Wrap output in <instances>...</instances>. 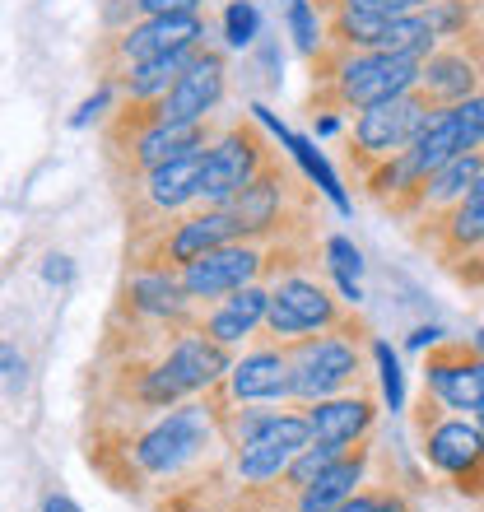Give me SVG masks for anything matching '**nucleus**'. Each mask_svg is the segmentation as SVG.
<instances>
[{
    "label": "nucleus",
    "instance_id": "f704fd0d",
    "mask_svg": "<svg viewBox=\"0 0 484 512\" xmlns=\"http://www.w3.org/2000/svg\"><path fill=\"white\" fill-rule=\"evenodd\" d=\"M42 512H80V503L66 499V494H47V499H42Z\"/></svg>",
    "mask_w": 484,
    "mask_h": 512
},
{
    "label": "nucleus",
    "instance_id": "c9c22d12",
    "mask_svg": "<svg viewBox=\"0 0 484 512\" xmlns=\"http://www.w3.org/2000/svg\"><path fill=\"white\" fill-rule=\"evenodd\" d=\"M438 340H443V331H438V326H419L415 336H410V345H415V350H424V345H438Z\"/></svg>",
    "mask_w": 484,
    "mask_h": 512
},
{
    "label": "nucleus",
    "instance_id": "a878e982",
    "mask_svg": "<svg viewBox=\"0 0 484 512\" xmlns=\"http://www.w3.org/2000/svg\"><path fill=\"white\" fill-rule=\"evenodd\" d=\"M326 266H331V275H336V284H340V294L350 298V303H359V270H363V261H359V247L350 243V238H326Z\"/></svg>",
    "mask_w": 484,
    "mask_h": 512
},
{
    "label": "nucleus",
    "instance_id": "bb28decb",
    "mask_svg": "<svg viewBox=\"0 0 484 512\" xmlns=\"http://www.w3.org/2000/svg\"><path fill=\"white\" fill-rule=\"evenodd\" d=\"M256 28H261V14H256L252 0H233L229 10H224V38H229V47H252Z\"/></svg>",
    "mask_w": 484,
    "mask_h": 512
},
{
    "label": "nucleus",
    "instance_id": "2eb2a0df",
    "mask_svg": "<svg viewBox=\"0 0 484 512\" xmlns=\"http://www.w3.org/2000/svg\"><path fill=\"white\" fill-rule=\"evenodd\" d=\"M224 94H229V61L215 47H201L187 75L159 98V112L163 122H210Z\"/></svg>",
    "mask_w": 484,
    "mask_h": 512
},
{
    "label": "nucleus",
    "instance_id": "423d86ee",
    "mask_svg": "<svg viewBox=\"0 0 484 512\" xmlns=\"http://www.w3.org/2000/svg\"><path fill=\"white\" fill-rule=\"evenodd\" d=\"M289 359H294V382H289V401L312 405L340 391H354L368 382L363 368V340L345 331H322V336L289 340Z\"/></svg>",
    "mask_w": 484,
    "mask_h": 512
},
{
    "label": "nucleus",
    "instance_id": "f3484780",
    "mask_svg": "<svg viewBox=\"0 0 484 512\" xmlns=\"http://www.w3.org/2000/svg\"><path fill=\"white\" fill-rule=\"evenodd\" d=\"M266 312H270V284H247V289H233V294L205 303L196 331H205L210 340L238 350V345H252L256 340V331L266 326Z\"/></svg>",
    "mask_w": 484,
    "mask_h": 512
},
{
    "label": "nucleus",
    "instance_id": "f8f14e48",
    "mask_svg": "<svg viewBox=\"0 0 484 512\" xmlns=\"http://www.w3.org/2000/svg\"><path fill=\"white\" fill-rule=\"evenodd\" d=\"M405 233H410L415 247L433 252V261L443 270L466 261V256H475V252H484V177L471 187L466 201H457L452 210H443V215H433V219L405 224Z\"/></svg>",
    "mask_w": 484,
    "mask_h": 512
},
{
    "label": "nucleus",
    "instance_id": "0eeeda50",
    "mask_svg": "<svg viewBox=\"0 0 484 512\" xmlns=\"http://www.w3.org/2000/svg\"><path fill=\"white\" fill-rule=\"evenodd\" d=\"M205 42V14H154L140 24L121 28V33H103V42L94 47V66L103 75V84H117L131 66H145L154 56H173L187 47Z\"/></svg>",
    "mask_w": 484,
    "mask_h": 512
},
{
    "label": "nucleus",
    "instance_id": "473e14b6",
    "mask_svg": "<svg viewBox=\"0 0 484 512\" xmlns=\"http://www.w3.org/2000/svg\"><path fill=\"white\" fill-rule=\"evenodd\" d=\"M42 275H47V280H52V284H70V275H75V266H70V256H52Z\"/></svg>",
    "mask_w": 484,
    "mask_h": 512
},
{
    "label": "nucleus",
    "instance_id": "2f4dec72",
    "mask_svg": "<svg viewBox=\"0 0 484 512\" xmlns=\"http://www.w3.org/2000/svg\"><path fill=\"white\" fill-rule=\"evenodd\" d=\"M5 391H10V396L24 391V359H19L14 345H5Z\"/></svg>",
    "mask_w": 484,
    "mask_h": 512
},
{
    "label": "nucleus",
    "instance_id": "412c9836",
    "mask_svg": "<svg viewBox=\"0 0 484 512\" xmlns=\"http://www.w3.org/2000/svg\"><path fill=\"white\" fill-rule=\"evenodd\" d=\"M201 47H205V42H201ZM201 47H187V52L154 56V61H145V66H131L117 84H108V89H117V98H163L177 80H182V75H187V66L196 61V52H201Z\"/></svg>",
    "mask_w": 484,
    "mask_h": 512
},
{
    "label": "nucleus",
    "instance_id": "39448f33",
    "mask_svg": "<svg viewBox=\"0 0 484 512\" xmlns=\"http://www.w3.org/2000/svg\"><path fill=\"white\" fill-rule=\"evenodd\" d=\"M233 219L247 238H275V233H312V187L289 173L280 154H270L266 168L229 201Z\"/></svg>",
    "mask_w": 484,
    "mask_h": 512
},
{
    "label": "nucleus",
    "instance_id": "dca6fc26",
    "mask_svg": "<svg viewBox=\"0 0 484 512\" xmlns=\"http://www.w3.org/2000/svg\"><path fill=\"white\" fill-rule=\"evenodd\" d=\"M303 415H308L317 443H359V438L373 433L377 415H382V401H377L373 382H363L354 391H340V396L303 405Z\"/></svg>",
    "mask_w": 484,
    "mask_h": 512
},
{
    "label": "nucleus",
    "instance_id": "6ab92c4d",
    "mask_svg": "<svg viewBox=\"0 0 484 512\" xmlns=\"http://www.w3.org/2000/svg\"><path fill=\"white\" fill-rule=\"evenodd\" d=\"M373 433L368 438H359V443L345 452V457L331 466V471H322L317 480H312L303 494L294 499V512H336L345 499H354L359 494V485L368 480V466H373Z\"/></svg>",
    "mask_w": 484,
    "mask_h": 512
},
{
    "label": "nucleus",
    "instance_id": "ddd939ff",
    "mask_svg": "<svg viewBox=\"0 0 484 512\" xmlns=\"http://www.w3.org/2000/svg\"><path fill=\"white\" fill-rule=\"evenodd\" d=\"M424 387L443 405L475 415L484 401V350L475 340H438L424 354Z\"/></svg>",
    "mask_w": 484,
    "mask_h": 512
},
{
    "label": "nucleus",
    "instance_id": "f03ea898",
    "mask_svg": "<svg viewBox=\"0 0 484 512\" xmlns=\"http://www.w3.org/2000/svg\"><path fill=\"white\" fill-rule=\"evenodd\" d=\"M410 429L419 438V452L429 461V471L447 475V485L461 499H480L484 494V429L475 415H461L452 405H443L429 387L410 405Z\"/></svg>",
    "mask_w": 484,
    "mask_h": 512
},
{
    "label": "nucleus",
    "instance_id": "c85d7f7f",
    "mask_svg": "<svg viewBox=\"0 0 484 512\" xmlns=\"http://www.w3.org/2000/svg\"><path fill=\"white\" fill-rule=\"evenodd\" d=\"M447 275L457 284H466V289H480L484 294V252L466 256V261H457V266H447Z\"/></svg>",
    "mask_w": 484,
    "mask_h": 512
},
{
    "label": "nucleus",
    "instance_id": "72a5a7b5",
    "mask_svg": "<svg viewBox=\"0 0 484 512\" xmlns=\"http://www.w3.org/2000/svg\"><path fill=\"white\" fill-rule=\"evenodd\" d=\"M377 512H415V503L405 499L401 489H387V494H382V508Z\"/></svg>",
    "mask_w": 484,
    "mask_h": 512
},
{
    "label": "nucleus",
    "instance_id": "b1692460",
    "mask_svg": "<svg viewBox=\"0 0 484 512\" xmlns=\"http://www.w3.org/2000/svg\"><path fill=\"white\" fill-rule=\"evenodd\" d=\"M256 112H261V122H270V112H266V108H256ZM270 126H275V122H270ZM275 131H280V140H284V145H289V149H294V154H298V163L308 168V177H312V182H317V187H322L326 196H331V205H336L340 215H345V210H350V201H345V191H340L336 173L326 168V159H322V154H317V149H312L308 140H298V135H289V131H284V126H275Z\"/></svg>",
    "mask_w": 484,
    "mask_h": 512
},
{
    "label": "nucleus",
    "instance_id": "393cba45",
    "mask_svg": "<svg viewBox=\"0 0 484 512\" xmlns=\"http://www.w3.org/2000/svg\"><path fill=\"white\" fill-rule=\"evenodd\" d=\"M284 24H289V38H294L298 56H317L326 47V19L317 5L308 0H284Z\"/></svg>",
    "mask_w": 484,
    "mask_h": 512
},
{
    "label": "nucleus",
    "instance_id": "1a4fd4ad",
    "mask_svg": "<svg viewBox=\"0 0 484 512\" xmlns=\"http://www.w3.org/2000/svg\"><path fill=\"white\" fill-rule=\"evenodd\" d=\"M289 382H294L289 340H275L261 331V336L242 350V359H233L229 378L205 391V405H210V415H215V410H229V405L289 401Z\"/></svg>",
    "mask_w": 484,
    "mask_h": 512
},
{
    "label": "nucleus",
    "instance_id": "4c0bfd02",
    "mask_svg": "<svg viewBox=\"0 0 484 512\" xmlns=\"http://www.w3.org/2000/svg\"><path fill=\"white\" fill-rule=\"evenodd\" d=\"M475 345H480V350H484V331H475Z\"/></svg>",
    "mask_w": 484,
    "mask_h": 512
},
{
    "label": "nucleus",
    "instance_id": "4be33fe9",
    "mask_svg": "<svg viewBox=\"0 0 484 512\" xmlns=\"http://www.w3.org/2000/svg\"><path fill=\"white\" fill-rule=\"evenodd\" d=\"M419 14H424L429 33L438 38V47L484 28V0H438V5H429V10H419Z\"/></svg>",
    "mask_w": 484,
    "mask_h": 512
},
{
    "label": "nucleus",
    "instance_id": "a211bd4d",
    "mask_svg": "<svg viewBox=\"0 0 484 512\" xmlns=\"http://www.w3.org/2000/svg\"><path fill=\"white\" fill-rule=\"evenodd\" d=\"M163 364L187 387V396H205L210 387H219V382L229 378L233 350L219 345V340H210L205 331H182V336L163 350Z\"/></svg>",
    "mask_w": 484,
    "mask_h": 512
},
{
    "label": "nucleus",
    "instance_id": "9b49d317",
    "mask_svg": "<svg viewBox=\"0 0 484 512\" xmlns=\"http://www.w3.org/2000/svg\"><path fill=\"white\" fill-rule=\"evenodd\" d=\"M266 261L270 243L266 238H233V243L205 252L201 261H191L177 280L196 303H215V298L247 289V284H266Z\"/></svg>",
    "mask_w": 484,
    "mask_h": 512
},
{
    "label": "nucleus",
    "instance_id": "5701e85b",
    "mask_svg": "<svg viewBox=\"0 0 484 512\" xmlns=\"http://www.w3.org/2000/svg\"><path fill=\"white\" fill-rule=\"evenodd\" d=\"M350 447L354 443H317V438H312V443L303 447L294 461H289V471L280 475V489L289 494V499H298V494H303V489H308L322 471H331V466H336V461L345 457Z\"/></svg>",
    "mask_w": 484,
    "mask_h": 512
},
{
    "label": "nucleus",
    "instance_id": "9d476101",
    "mask_svg": "<svg viewBox=\"0 0 484 512\" xmlns=\"http://www.w3.org/2000/svg\"><path fill=\"white\" fill-rule=\"evenodd\" d=\"M275 154L270 140L261 135L256 122H229L219 131V140L210 145V159H205V177H201V205H229L247 182H252L266 159Z\"/></svg>",
    "mask_w": 484,
    "mask_h": 512
},
{
    "label": "nucleus",
    "instance_id": "4468645a",
    "mask_svg": "<svg viewBox=\"0 0 484 512\" xmlns=\"http://www.w3.org/2000/svg\"><path fill=\"white\" fill-rule=\"evenodd\" d=\"M419 89L433 98V108H452L484 94V28L443 42L419 70Z\"/></svg>",
    "mask_w": 484,
    "mask_h": 512
},
{
    "label": "nucleus",
    "instance_id": "20e7f679",
    "mask_svg": "<svg viewBox=\"0 0 484 512\" xmlns=\"http://www.w3.org/2000/svg\"><path fill=\"white\" fill-rule=\"evenodd\" d=\"M433 98L424 89H410L401 98H387V103H373L354 117V131L345 135V163L354 168V177H368L382 163L401 159L405 149L415 145L424 126L433 122Z\"/></svg>",
    "mask_w": 484,
    "mask_h": 512
},
{
    "label": "nucleus",
    "instance_id": "f257e3e1",
    "mask_svg": "<svg viewBox=\"0 0 484 512\" xmlns=\"http://www.w3.org/2000/svg\"><path fill=\"white\" fill-rule=\"evenodd\" d=\"M247 238L229 205H191L182 215L149 224L145 233H126V270H168L182 275L205 252Z\"/></svg>",
    "mask_w": 484,
    "mask_h": 512
},
{
    "label": "nucleus",
    "instance_id": "7ed1b4c3",
    "mask_svg": "<svg viewBox=\"0 0 484 512\" xmlns=\"http://www.w3.org/2000/svg\"><path fill=\"white\" fill-rule=\"evenodd\" d=\"M261 331L275 340H303L322 336V331H345V336L368 340V326L354 312V303L336 298L312 270H298V275H284L270 284V312Z\"/></svg>",
    "mask_w": 484,
    "mask_h": 512
},
{
    "label": "nucleus",
    "instance_id": "e433bc0d",
    "mask_svg": "<svg viewBox=\"0 0 484 512\" xmlns=\"http://www.w3.org/2000/svg\"><path fill=\"white\" fill-rule=\"evenodd\" d=\"M475 424H480V429H484V401H480V410H475Z\"/></svg>",
    "mask_w": 484,
    "mask_h": 512
},
{
    "label": "nucleus",
    "instance_id": "58836bf2",
    "mask_svg": "<svg viewBox=\"0 0 484 512\" xmlns=\"http://www.w3.org/2000/svg\"><path fill=\"white\" fill-rule=\"evenodd\" d=\"M480 503H484V494H480Z\"/></svg>",
    "mask_w": 484,
    "mask_h": 512
},
{
    "label": "nucleus",
    "instance_id": "7c9ffc66",
    "mask_svg": "<svg viewBox=\"0 0 484 512\" xmlns=\"http://www.w3.org/2000/svg\"><path fill=\"white\" fill-rule=\"evenodd\" d=\"M387 489H391V485H382V489H359V494H354V499H345L336 512H377V508H382V494H387Z\"/></svg>",
    "mask_w": 484,
    "mask_h": 512
},
{
    "label": "nucleus",
    "instance_id": "cd10ccee",
    "mask_svg": "<svg viewBox=\"0 0 484 512\" xmlns=\"http://www.w3.org/2000/svg\"><path fill=\"white\" fill-rule=\"evenodd\" d=\"M373 354H377V368H382V401H387L391 410H401V401H405V387H401V359H396V350H391L387 340H377Z\"/></svg>",
    "mask_w": 484,
    "mask_h": 512
},
{
    "label": "nucleus",
    "instance_id": "6e6552de",
    "mask_svg": "<svg viewBox=\"0 0 484 512\" xmlns=\"http://www.w3.org/2000/svg\"><path fill=\"white\" fill-rule=\"evenodd\" d=\"M219 140L215 117L210 122H154L145 131L131 135H103V159H108L112 182H131V177H145L163 163H177L187 154H201Z\"/></svg>",
    "mask_w": 484,
    "mask_h": 512
},
{
    "label": "nucleus",
    "instance_id": "aec40b11",
    "mask_svg": "<svg viewBox=\"0 0 484 512\" xmlns=\"http://www.w3.org/2000/svg\"><path fill=\"white\" fill-rule=\"evenodd\" d=\"M480 177H484V149L457 154L447 168H438V173L429 177V187H424V210H419L415 219H433V215H443V210H452L457 201H466ZM415 219H410V224H415Z\"/></svg>",
    "mask_w": 484,
    "mask_h": 512
},
{
    "label": "nucleus",
    "instance_id": "c756f323",
    "mask_svg": "<svg viewBox=\"0 0 484 512\" xmlns=\"http://www.w3.org/2000/svg\"><path fill=\"white\" fill-rule=\"evenodd\" d=\"M140 5V19H154V14H201L205 0H135Z\"/></svg>",
    "mask_w": 484,
    "mask_h": 512
}]
</instances>
